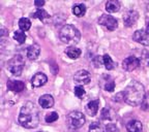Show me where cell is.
I'll return each mask as SVG.
<instances>
[{"mask_svg":"<svg viewBox=\"0 0 149 132\" xmlns=\"http://www.w3.org/2000/svg\"><path fill=\"white\" fill-rule=\"evenodd\" d=\"M98 107H100V100L98 99L91 100V101H89L86 105L87 114L91 117L96 116V114H97V111H98Z\"/></svg>","mask_w":149,"mask_h":132,"instance_id":"obj_13","label":"cell"},{"mask_svg":"<svg viewBox=\"0 0 149 132\" xmlns=\"http://www.w3.org/2000/svg\"><path fill=\"white\" fill-rule=\"evenodd\" d=\"M38 103L42 109H50L54 105V98L50 94H45L40 97Z\"/></svg>","mask_w":149,"mask_h":132,"instance_id":"obj_14","label":"cell"},{"mask_svg":"<svg viewBox=\"0 0 149 132\" xmlns=\"http://www.w3.org/2000/svg\"><path fill=\"white\" fill-rule=\"evenodd\" d=\"M133 39L135 41L139 42V44H143V46H149V36L148 33L146 32V30H137L133 35Z\"/></svg>","mask_w":149,"mask_h":132,"instance_id":"obj_10","label":"cell"},{"mask_svg":"<svg viewBox=\"0 0 149 132\" xmlns=\"http://www.w3.org/2000/svg\"><path fill=\"white\" fill-rule=\"evenodd\" d=\"M72 14L76 17H83L84 15L86 14V6L82 3L79 4H74L72 7Z\"/></svg>","mask_w":149,"mask_h":132,"instance_id":"obj_19","label":"cell"},{"mask_svg":"<svg viewBox=\"0 0 149 132\" xmlns=\"http://www.w3.org/2000/svg\"><path fill=\"white\" fill-rule=\"evenodd\" d=\"M32 18L38 19V20H40V21H44V20H46V19H49L50 16H49V14L45 10V9L38 8L36 12L32 15Z\"/></svg>","mask_w":149,"mask_h":132,"instance_id":"obj_21","label":"cell"},{"mask_svg":"<svg viewBox=\"0 0 149 132\" xmlns=\"http://www.w3.org/2000/svg\"><path fill=\"white\" fill-rule=\"evenodd\" d=\"M65 54L70 59H78L81 55V50L78 49V48H74V46H70L65 50Z\"/></svg>","mask_w":149,"mask_h":132,"instance_id":"obj_18","label":"cell"},{"mask_svg":"<svg viewBox=\"0 0 149 132\" xmlns=\"http://www.w3.org/2000/svg\"><path fill=\"white\" fill-rule=\"evenodd\" d=\"M5 35H7L6 34V30H5L4 28H2V29H1V37L5 36Z\"/></svg>","mask_w":149,"mask_h":132,"instance_id":"obj_31","label":"cell"},{"mask_svg":"<svg viewBox=\"0 0 149 132\" xmlns=\"http://www.w3.org/2000/svg\"><path fill=\"white\" fill-rule=\"evenodd\" d=\"M85 122H86L85 116L77 111L70 113L66 117V124L72 129H79V128L83 127Z\"/></svg>","mask_w":149,"mask_h":132,"instance_id":"obj_4","label":"cell"},{"mask_svg":"<svg viewBox=\"0 0 149 132\" xmlns=\"http://www.w3.org/2000/svg\"><path fill=\"white\" fill-rule=\"evenodd\" d=\"M59 37L66 44H77L81 38V33L72 25H64L59 32Z\"/></svg>","mask_w":149,"mask_h":132,"instance_id":"obj_3","label":"cell"},{"mask_svg":"<svg viewBox=\"0 0 149 132\" xmlns=\"http://www.w3.org/2000/svg\"><path fill=\"white\" fill-rule=\"evenodd\" d=\"M7 88L9 91L15 93H21L25 89V84L21 81H15V79H8L7 81Z\"/></svg>","mask_w":149,"mask_h":132,"instance_id":"obj_12","label":"cell"},{"mask_svg":"<svg viewBox=\"0 0 149 132\" xmlns=\"http://www.w3.org/2000/svg\"><path fill=\"white\" fill-rule=\"evenodd\" d=\"M120 8V3L117 0H109L106 3V9L108 12H117Z\"/></svg>","mask_w":149,"mask_h":132,"instance_id":"obj_17","label":"cell"},{"mask_svg":"<svg viewBox=\"0 0 149 132\" xmlns=\"http://www.w3.org/2000/svg\"><path fill=\"white\" fill-rule=\"evenodd\" d=\"M40 54V46L37 44H31L27 50V57L30 60H36Z\"/></svg>","mask_w":149,"mask_h":132,"instance_id":"obj_15","label":"cell"},{"mask_svg":"<svg viewBox=\"0 0 149 132\" xmlns=\"http://www.w3.org/2000/svg\"><path fill=\"white\" fill-rule=\"evenodd\" d=\"M59 118L58 114L57 113H55V111H53V113H51V114H48L46 116V122L47 123H53V122H55V121H57Z\"/></svg>","mask_w":149,"mask_h":132,"instance_id":"obj_25","label":"cell"},{"mask_svg":"<svg viewBox=\"0 0 149 132\" xmlns=\"http://www.w3.org/2000/svg\"><path fill=\"white\" fill-rule=\"evenodd\" d=\"M45 4V1L44 0H36V1H34V5L35 6H42V5Z\"/></svg>","mask_w":149,"mask_h":132,"instance_id":"obj_30","label":"cell"},{"mask_svg":"<svg viewBox=\"0 0 149 132\" xmlns=\"http://www.w3.org/2000/svg\"><path fill=\"white\" fill-rule=\"evenodd\" d=\"M102 120H108V119H111V117H110L109 107H105V109L102 111Z\"/></svg>","mask_w":149,"mask_h":132,"instance_id":"obj_28","label":"cell"},{"mask_svg":"<svg viewBox=\"0 0 149 132\" xmlns=\"http://www.w3.org/2000/svg\"><path fill=\"white\" fill-rule=\"evenodd\" d=\"M102 61H104V65H105L106 69L112 70L115 67V63L113 62V60H112V58L109 55L104 56V57H102Z\"/></svg>","mask_w":149,"mask_h":132,"instance_id":"obj_22","label":"cell"},{"mask_svg":"<svg viewBox=\"0 0 149 132\" xmlns=\"http://www.w3.org/2000/svg\"><path fill=\"white\" fill-rule=\"evenodd\" d=\"M115 89V83L114 81H110L108 83H106L105 85V90L108 91V92H113Z\"/></svg>","mask_w":149,"mask_h":132,"instance_id":"obj_27","label":"cell"},{"mask_svg":"<svg viewBox=\"0 0 149 132\" xmlns=\"http://www.w3.org/2000/svg\"><path fill=\"white\" fill-rule=\"evenodd\" d=\"M122 94L124 102L132 106H138L145 99V88L139 82L132 81L123 90Z\"/></svg>","mask_w":149,"mask_h":132,"instance_id":"obj_2","label":"cell"},{"mask_svg":"<svg viewBox=\"0 0 149 132\" xmlns=\"http://www.w3.org/2000/svg\"><path fill=\"white\" fill-rule=\"evenodd\" d=\"M25 66V60L21 55H15L8 61V70L16 77H20Z\"/></svg>","mask_w":149,"mask_h":132,"instance_id":"obj_5","label":"cell"},{"mask_svg":"<svg viewBox=\"0 0 149 132\" xmlns=\"http://www.w3.org/2000/svg\"><path fill=\"white\" fill-rule=\"evenodd\" d=\"M98 23L102 26H104V27H106L110 31L116 30L117 27H118V22H117L116 19L107 14L102 15V17L98 19Z\"/></svg>","mask_w":149,"mask_h":132,"instance_id":"obj_6","label":"cell"},{"mask_svg":"<svg viewBox=\"0 0 149 132\" xmlns=\"http://www.w3.org/2000/svg\"><path fill=\"white\" fill-rule=\"evenodd\" d=\"M19 124L26 129L36 128L40 124V113L34 103L28 101L22 106L19 115Z\"/></svg>","mask_w":149,"mask_h":132,"instance_id":"obj_1","label":"cell"},{"mask_svg":"<svg viewBox=\"0 0 149 132\" xmlns=\"http://www.w3.org/2000/svg\"><path fill=\"white\" fill-rule=\"evenodd\" d=\"M47 82H48V77L42 72H37V73H35L33 75L32 79H31V84H32V86L35 87V88H40V87L44 86Z\"/></svg>","mask_w":149,"mask_h":132,"instance_id":"obj_11","label":"cell"},{"mask_svg":"<svg viewBox=\"0 0 149 132\" xmlns=\"http://www.w3.org/2000/svg\"><path fill=\"white\" fill-rule=\"evenodd\" d=\"M89 132H105V130L100 124L94 122L89 126Z\"/></svg>","mask_w":149,"mask_h":132,"instance_id":"obj_24","label":"cell"},{"mask_svg":"<svg viewBox=\"0 0 149 132\" xmlns=\"http://www.w3.org/2000/svg\"><path fill=\"white\" fill-rule=\"evenodd\" d=\"M146 32H147V33H148V34H149V23L147 24V27H146Z\"/></svg>","mask_w":149,"mask_h":132,"instance_id":"obj_32","label":"cell"},{"mask_svg":"<svg viewBox=\"0 0 149 132\" xmlns=\"http://www.w3.org/2000/svg\"><path fill=\"white\" fill-rule=\"evenodd\" d=\"M14 38L19 42V44H24V42H25L26 35H25V33H24L23 31H16V32L14 33Z\"/></svg>","mask_w":149,"mask_h":132,"instance_id":"obj_23","label":"cell"},{"mask_svg":"<svg viewBox=\"0 0 149 132\" xmlns=\"http://www.w3.org/2000/svg\"><path fill=\"white\" fill-rule=\"evenodd\" d=\"M140 65V60L135 56H130L122 62V67L126 71H133Z\"/></svg>","mask_w":149,"mask_h":132,"instance_id":"obj_8","label":"cell"},{"mask_svg":"<svg viewBox=\"0 0 149 132\" xmlns=\"http://www.w3.org/2000/svg\"><path fill=\"white\" fill-rule=\"evenodd\" d=\"M106 131L107 132H119V129L116 127L115 124H108L106 126Z\"/></svg>","mask_w":149,"mask_h":132,"instance_id":"obj_29","label":"cell"},{"mask_svg":"<svg viewBox=\"0 0 149 132\" xmlns=\"http://www.w3.org/2000/svg\"><path fill=\"white\" fill-rule=\"evenodd\" d=\"M19 27L21 29V31H27L30 29L31 27V22L29 19L27 18H22L19 20Z\"/></svg>","mask_w":149,"mask_h":132,"instance_id":"obj_20","label":"cell"},{"mask_svg":"<svg viewBox=\"0 0 149 132\" xmlns=\"http://www.w3.org/2000/svg\"><path fill=\"white\" fill-rule=\"evenodd\" d=\"M138 19H139V14L136 10H134V9H130V10H128V12H126L124 14L123 17L124 25L126 27H132V26H134L137 23Z\"/></svg>","mask_w":149,"mask_h":132,"instance_id":"obj_9","label":"cell"},{"mask_svg":"<svg viewBox=\"0 0 149 132\" xmlns=\"http://www.w3.org/2000/svg\"><path fill=\"white\" fill-rule=\"evenodd\" d=\"M126 130L128 132H142L143 125L140 121L132 120L126 124Z\"/></svg>","mask_w":149,"mask_h":132,"instance_id":"obj_16","label":"cell"},{"mask_svg":"<svg viewBox=\"0 0 149 132\" xmlns=\"http://www.w3.org/2000/svg\"><path fill=\"white\" fill-rule=\"evenodd\" d=\"M40 132H42V131H40Z\"/></svg>","mask_w":149,"mask_h":132,"instance_id":"obj_33","label":"cell"},{"mask_svg":"<svg viewBox=\"0 0 149 132\" xmlns=\"http://www.w3.org/2000/svg\"><path fill=\"white\" fill-rule=\"evenodd\" d=\"M90 79H91L90 73L87 70H84V69L77 71L74 75V81L76 83L80 84V85H88L90 83Z\"/></svg>","mask_w":149,"mask_h":132,"instance_id":"obj_7","label":"cell"},{"mask_svg":"<svg viewBox=\"0 0 149 132\" xmlns=\"http://www.w3.org/2000/svg\"><path fill=\"white\" fill-rule=\"evenodd\" d=\"M74 95L77 96V97H82L83 95H85V90H84V88L82 86H76L74 87Z\"/></svg>","mask_w":149,"mask_h":132,"instance_id":"obj_26","label":"cell"}]
</instances>
